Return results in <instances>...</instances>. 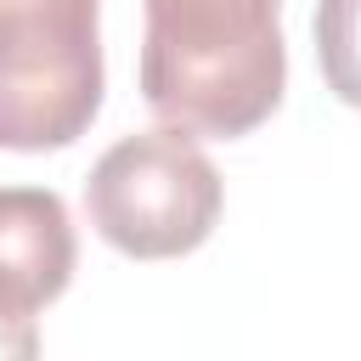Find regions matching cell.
I'll return each instance as SVG.
<instances>
[{
  "label": "cell",
  "instance_id": "cell-2",
  "mask_svg": "<svg viewBox=\"0 0 361 361\" xmlns=\"http://www.w3.org/2000/svg\"><path fill=\"white\" fill-rule=\"evenodd\" d=\"M102 107L96 0H0V147H73Z\"/></svg>",
  "mask_w": 361,
  "mask_h": 361
},
{
  "label": "cell",
  "instance_id": "cell-4",
  "mask_svg": "<svg viewBox=\"0 0 361 361\" xmlns=\"http://www.w3.org/2000/svg\"><path fill=\"white\" fill-rule=\"evenodd\" d=\"M79 243L68 203L45 186H0V310L34 316L73 282Z\"/></svg>",
  "mask_w": 361,
  "mask_h": 361
},
{
  "label": "cell",
  "instance_id": "cell-1",
  "mask_svg": "<svg viewBox=\"0 0 361 361\" xmlns=\"http://www.w3.org/2000/svg\"><path fill=\"white\" fill-rule=\"evenodd\" d=\"M141 96L186 135L259 130L288 85V45L276 28L282 0H141Z\"/></svg>",
  "mask_w": 361,
  "mask_h": 361
},
{
  "label": "cell",
  "instance_id": "cell-3",
  "mask_svg": "<svg viewBox=\"0 0 361 361\" xmlns=\"http://www.w3.org/2000/svg\"><path fill=\"white\" fill-rule=\"evenodd\" d=\"M85 214L118 254L175 259L209 243L220 220V169L175 124L124 135L96 158L85 180Z\"/></svg>",
  "mask_w": 361,
  "mask_h": 361
},
{
  "label": "cell",
  "instance_id": "cell-6",
  "mask_svg": "<svg viewBox=\"0 0 361 361\" xmlns=\"http://www.w3.org/2000/svg\"><path fill=\"white\" fill-rule=\"evenodd\" d=\"M34 350H39L34 316H6V310H0V361H28Z\"/></svg>",
  "mask_w": 361,
  "mask_h": 361
},
{
  "label": "cell",
  "instance_id": "cell-5",
  "mask_svg": "<svg viewBox=\"0 0 361 361\" xmlns=\"http://www.w3.org/2000/svg\"><path fill=\"white\" fill-rule=\"evenodd\" d=\"M316 62L344 107H361V0H316Z\"/></svg>",
  "mask_w": 361,
  "mask_h": 361
}]
</instances>
